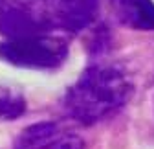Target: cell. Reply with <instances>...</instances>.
<instances>
[{"mask_svg":"<svg viewBox=\"0 0 154 149\" xmlns=\"http://www.w3.org/2000/svg\"><path fill=\"white\" fill-rule=\"evenodd\" d=\"M132 92L128 78L114 66H90L64 98L68 114L83 125L97 123L127 103Z\"/></svg>","mask_w":154,"mask_h":149,"instance_id":"obj_1","label":"cell"},{"mask_svg":"<svg viewBox=\"0 0 154 149\" xmlns=\"http://www.w3.org/2000/svg\"><path fill=\"white\" fill-rule=\"evenodd\" d=\"M68 53L66 41L50 33L8 39L0 44V55L11 65L24 68H55Z\"/></svg>","mask_w":154,"mask_h":149,"instance_id":"obj_2","label":"cell"},{"mask_svg":"<svg viewBox=\"0 0 154 149\" xmlns=\"http://www.w3.org/2000/svg\"><path fill=\"white\" fill-rule=\"evenodd\" d=\"M97 11V0H38L33 13L48 30L61 28L64 31H81Z\"/></svg>","mask_w":154,"mask_h":149,"instance_id":"obj_3","label":"cell"},{"mask_svg":"<svg viewBox=\"0 0 154 149\" xmlns=\"http://www.w3.org/2000/svg\"><path fill=\"white\" fill-rule=\"evenodd\" d=\"M15 149H83V142L57 123H37L18 136Z\"/></svg>","mask_w":154,"mask_h":149,"instance_id":"obj_4","label":"cell"},{"mask_svg":"<svg viewBox=\"0 0 154 149\" xmlns=\"http://www.w3.org/2000/svg\"><path fill=\"white\" fill-rule=\"evenodd\" d=\"M0 33L8 39H22V37L50 33V30L33 13H29V9L9 8L0 13Z\"/></svg>","mask_w":154,"mask_h":149,"instance_id":"obj_5","label":"cell"},{"mask_svg":"<svg viewBox=\"0 0 154 149\" xmlns=\"http://www.w3.org/2000/svg\"><path fill=\"white\" fill-rule=\"evenodd\" d=\"M118 15L121 22L130 28L154 30V2L152 0H119L118 2Z\"/></svg>","mask_w":154,"mask_h":149,"instance_id":"obj_6","label":"cell"},{"mask_svg":"<svg viewBox=\"0 0 154 149\" xmlns=\"http://www.w3.org/2000/svg\"><path fill=\"white\" fill-rule=\"evenodd\" d=\"M26 109V103L17 94H6L0 98V118L4 120H15L18 118Z\"/></svg>","mask_w":154,"mask_h":149,"instance_id":"obj_7","label":"cell"},{"mask_svg":"<svg viewBox=\"0 0 154 149\" xmlns=\"http://www.w3.org/2000/svg\"><path fill=\"white\" fill-rule=\"evenodd\" d=\"M4 2H6V0H0V6H2V4H4Z\"/></svg>","mask_w":154,"mask_h":149,"instance_id":"obj_8","label":"cell"}]
</instances>
